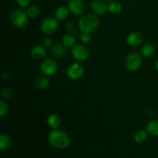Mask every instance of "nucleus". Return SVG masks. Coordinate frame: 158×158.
I'll list each match as a JSON object with an SVG mask.
<instances>
[{
	"mask_svg": "<svg viewBox=\"0 0 158 158\" xmlns=\"http://www.w3.org/2000/svg\"><path fill=\"white\" fill-rule=\"evenodd\" d=\"M48 139L52 147L60 150L67 148L70 145V138L67 133L59 129H52L49 133Z\"/></svg>",
	"mask_w": 158,
	"mask_h": 158,
	"instance_id": "nucleus-1",
	"label": "nucleus"
},
{
	"mask_svg": "<svg viewBox=\"0 0 158 158\" xmlns=\"http://www.w3.org/2000/svg\"><path fill=\"white\" fill-rule=\"evenodd\" d=\"M100 24L98 17L93 14L83 15L79 20V29L82 33H89L95 30Z\"/></svg>",
	"mask_w": 158,
	"mask_h": 158,
	"instance_id": "nucleus-2",
	"label": "nucleus"
},
{
	"mask_svg": "<svg viewBox=\"0 0 158 158\" xmlns=\"http://www.w3.org/2000/svg\"><path fill=\"white\" fill-rule=\"evenodd\" d=\"M29 16L27 13L23 9H15L12 11L10 15L11 23L15 27L18 29H23L26 27L29 22Z\"/></svg>",
	"mask_w": 158,
	"mask_h": 158,
	"instance_id": "nucleus-3",
	"label": "nucleus"
},
{
	"mask_svg": "<svg viewBox=\"0 0 158 158\" xmlns=\"http://www.w3.org/2000/svg\"><path fill=\"white\" fill-rule=\"evenodd\" d=\"M143 64V58L140 54L131 52L127 54L125 59V66L129 71H136L140 69Z\"/></svg>",
	"mask_w": 158,
	"mask_h": 158,
	"instance_id": "nucleus-4",
	"label": "nucleus"
},
{
	"mask_svg": "<svg viewBox=\"0 0 158 158\" xmlns=\"http://www.w3.org/2000/svg\"><path fill=\"white\" fill-rule=\"evenodd\" d=\"M59 26V20L56 17H47L41 23L40 29L46 35H50L56 32Z\"/></svg>",
	"mask_w": 158,
	"mask_h": 158,
	"instance_id": "nucleus-5",
	"label": "nucleus"
},
{
	"mask_svg": "<svg viewBox=\"0 0 158 158\" xmlns=\"http://www.w3.org/2000/svg\"><path fill=\"white\" fill-rule=\"evenodd\" d=\"M72 56L78 61L82 62L87 60L89 57V51L86 46L81 43H76L71 48Z\"/></svg>",
	"mask_w": 158,
	"mask_h": 158,
	"instance_id": "nucleus-6",
	"label": "nucleus"
},
{
	"mask_svg": "<svg viewBox=\"0 0 158 158\" xmlns=\"http://www.w3.org/2000/svg\"><path fill=\"white\" fill-rule=\"evenodd\" d=\"M58 70V64L56 60L47 58L43 60L40 64V71L44 75L52 76L56 74Z\"/></svg>",
	"mask_w": 158,
	"mask_h": 158,
	"instance_id": "nucleus-7",
	"label": "nucleus"
},
{
	"mask_svg": "<svg viewBox=\"0 0 158 158\" xmlns=\"http://www.w3.org/2000/svg\"><path fill=\"white\" fill-rule=\"evenodd\" d=\"M84 68L79 62L73 63L66 71V74L71 80H77L84 74Z\"/></svg>",
	"mask_w": 158,
	"mask_h": 158,
	"instance_id": "nucleus-8",
	"label": "nucleus"
},
{
	"mask_svg": "<svg viewBox=\"0 0 158 158\" xmlns=\"http://www.w3.org/2000/svg\"><path fill=\"white\" fill-rule=\"evenodd\" d=\"M68 9L72 14L79 15L84 11V3L82 0H69L68 2Z\"/></svg>",
	"mask_w": 158,
	"mask_h": 158,
	"instance_id": "nucleus-9",
	"label": "nucleus"
},
{
	"mask_svg": "<svg viewBox=\"0 0 158 158\" xmlns=\"http://www.w3.org/2000/svg\"><path fill=\"white\" fill-rule=\"evenodd\" d=\"M90 9L95 14L103 15L108 12V6L102 0H94L90 4Z\"/></svg>",
	"mask_w": 158,
	"mask_h": 158,
	"instance_id": "nucleus-10",
	"label": "nucleus"
},
{
	"mask_svg": "<svg viewBox=\"0 0 158 158\" xmlns=\"http://www.w3.org/2000/svg\"><path fill=\"white\" fill-rule=\"evenodd\" d=\"M47 54L46 48L42 45H35L32 46L30 50V55L35 60H42Z\"/></svg>",
	"mask_w": 158,
	"mask_h": 158,
	"instance_id": "nucleus-11",
	"label": "nucleus"
},
{
	"mask_svg": "<svg viewBox=\"0 0 158 158\" xmlns=\"http://www.w3.org/2000/svg\"><path fill=\"white\" fill-rule=\"evenodd\" d=\"M143 42V37L138 32H132L127 37V43L131 46H138Z\"/></svg>",
	"mask_w": 158,
	"mask_h": 158,
	"instance_id": "nucleus-12",
	"label": "nucleus"
},
{
	"mask_svg": "<svg viewBox=\"0 0 158 158\" xmlns=\"http://www.w3.org/2000/svg\"><path fill=\"white\" fill-rule=\"evenodd\" d=\"M51 54L56 58H63L67 54L66 47L63 43H56L51 47Z\"/></svg>",
	"mask_w": 158,
	"mask_h": 158,
	"instance_id": "nucleus-13",
	"label": "nucleus"
},
{
	"mask_svg": "<svg viewBox=\"0 0 158 158\" xmlns=\"http://www.w3.org/2000/svg\"><path fill=\"white\" fill-rule=\"evenodd\" d=\"M46 122H47V125L51 129H58L60 127V123H61V119L57 114L52 113V114H50L48 116L47 119H46Z\"/></svg>",
	"mask_w": 158,
	"mask_h": 158,
	"instance_id": "nucleus-14",
	"label": "nucleus"
},
{
	"mask_svg": "<svg viewBox=\"0 0 158 158\" xmlns=\"http://www.w3.org/2000/svg\"><path fill=\"white\" fill-rule=\"evenodd\" d=\"M34 85L38 89L44 90L49 88V85H50V81L46 77L42 76V77H39L35 79V81H34Z\"/></svg>",
	"mask_w": 158,
	"mask_h": 158,
	"instance_id": "nucleus-15",
	"label": "nucleus"
},
{
	"mask_svg": "<svg viewBox=\"0 0 158 158\" xmlns=\"http://www.w3.org/2000/svg\"><path fill=\"white\" fill-rule=\"evenodd\" d=\"M12 143V139L10 136L5 133H2L0 135V150L2 151L8 150L10 147Z\"/></svg>",
	"mask_w": 158,
	"mask_h": 158,
	"instance_id": "nucleus-16",
	"label": "nucleus"
},
{
	"mask_svg": "<svg viewBox=\"0 0 158 158\" xmlns=\"http://www.w3.org/2000/svg\"><path fill=\"white\" fill-rule=\"evenodd\" d=\"M146 130L154 136H158V119H153L147 124Z\"/></svg>",
	"mask_w": 158,
	"mask_h": 158,
	"instance_id": "nucleus-17",
	"label": "nucleus"
},
{
	"mask_svg": "<svg viewBox=\"0 0 158 158\" xmlns=\"http://www.w3.org/2000/svg\"><path fill=\"white\" fill-rule=\"evenodd\" d=\"M148 132L144 129H140L136 132L134 135V140L137 143H143L148 139Z\"/></svg>",
	"mask_w": 158,
	"mask_h": 158,
	"instance_id": "nucleus-18",
	"label": "nucleus"
},
{
	"mask_svg": "<svg viewBox=\"0 0 158 158\" xmlns=\"http://www.w3.org/2000/svg\"><path fill=\"white\" fill-rule=\"evenodd\" d=\"M69 10L66 6H60L56 10L55 17L58 20H65L69 16Z\"/></svg>",
	"mask_w": 158,
	"mask_h": 158,
	"instance_id": "nucleus-19",
	"label": "nucleus"
},
{
	"mask_svg": "<svg viewBox=\"0 0 158 158\" xmlns=\"http://www.w3.org/2000/svg\"><path fill=\"white\" fill-rule=\"evenodd\" d=\"M140 51H141L142 56L146 57H151L154 55V52H155V48L151 43H146L142 46Z\"/></svg>",
	"mask_w": 158,
	"mask_h": 158,
	"instance_id": "nucleus-20",
	"label": "nucleus"
},
{
	"mask_svg": "<svg viewBox=\"0 0 158 158\" xmlns=\"http://www.w3.org/2000/svg\"><path fill=\"white\" fill-rule=\"evenodd\" d=\"M122 10V5L118 2H111L108 5V12L113 15H117L119 14Z\"/></svg>",
	"mask_w": 158,
	"mask_h": 158,
	"instance_id": "nucleus-21",
	"label": "nucleus"
},
{
	"mask_svg": "<svg viewBox=\"0 0 158 158\" xmlns=\"http://www.w3.org/2000/svg\"><path fill=\"white\" fill-rule=\"evenodd\" d=\"M62 43L66 48H72L76 44L75 38L70 34H65L62 38Z\"/></svg>",
	"mask_w": 158,
	"mask_h": 158,
	"instance_id": "nucleus-22",
	"label": "nucleus"
},
{
	"mask_svg": "<svg viewBox=\"0 0 158 158\" xmlns=\"http://www.w3.org/2000/svg\"><path fill=\"white\" fill-rule=\"evenodd\" d=\"M28 16L30 18H35L40 14V9L36 6H30L28 7L27 11H26Z\"/></svg>",
	"mask_w": 158,
	"mask_h": 158,
	"instance_id": "nucleus-23",
	"label": "nucleus"
},
{
	"mask_svg": "<svg viewBox=\"0 0 158 158\" xmlns=\"http://www.w3.org/2000/svg\"><path fill=\"white\" fill-rule=\"evenodd\" d=\"M8 110H9V107L6 102L3 100L0 101V117H4L7 114Z\"/></svg>",
	"mask_w": 158,
	"mask_h": 158,
	"instance_id": "nucleus-24",
	"label": "nucleus"
},
{
	"mask_svg": "<svg viewBox=\"0 0 158 158\" xmlns=\"http://www.w3.org/2000/svg\"><path fill=\"white\" fill-rule=\"evenodd\" d=\"M43 46H45V47H52L53 45H52V43H53V40H52V39L50 37H46L43 38Z\"/></svg>",
	"mask_w": 158,
	"mask_h": 158,
	"instance_id": "nucleus-25",
	"label": "nucleus"
},
{
	"mask_svg": "<svg viewBox=\"0 0 158 158\" xmlns=\"http://www.w3.org/2000/svg\"><path fill=\"white\" fill-rule=\"evenodd\" d=\"M90 40L91 36L89 33H82V34L80 35V40H81L83 43H89Z\"/></svg>",
	"mask_w": 158,
	"mask_h": 158,
	"instance_id": "nucleus-26",
	"label": "nucleus"
},
{
	"mask_svg": "<svg viewBox=\"0 0 158 158\" xmlns=\"http://www.w3.org/2000/svg\"><path fill=\"white\" fill-rule=\"evenodd\" d=\"M19 6L22 8H27L30 6L31 0H15Z\"/></svg>",
	"mask_w": 158,
	"mask_h": 158,
	"instance_id": "nucleus-27",
	"label": "nucleus"
},
{
	"mask_svg": "<svg viewBox=\"0 0 158 158\" xmlns=\"http://www.w3.org/2000/svg\"><path fill=\"white\" fill-rule=\"evenodd\" d=\"M12 94V91H11L10 88H5L2 91V96L4 99H8L9 96Z\"/></svg>",
	"mask_w": 158,
	"mask_h": 158,
	"instance_id": "nucleus-28",
	"label": "nucleus"
},
{
	"mask_svg": "<svg viewBox=\"0 0 158 158\" xmlns=\"http://www.w3.org/2000/svg\"><path fill=\"white\" fill-rule=\"evenodd\" d=\"M66 27L68 29H71L73 27V23H71V22H67V23H66Z\"/></svg>",
	"mask_w": 158,
	"mask_h": 158,
	"instance_id": "nucleus-29",
	"label": "nucleus"
},
{
	"mask_svg": "<svg viewBox=\"0 0 158 158\" xmlns=\"http://www.w3.org/2000/svg\"><path fill=\"white\" fill-rule=\"evenodd\" d=\"M9 77V73H7V72H6V73H4V74H3V78L4 79H8Z\"/></svg>",
	"mask_w": 158,
	"mask_h": 158,
	"instance_id": "nucleus-30",
	"label": "nucleus"
},
{
	"mask_svg": "<svg viewBox=\"0 0 158 158\" xmlns=\"http://www.w3.org/2000/svg\"><path fill=\"white\" fill-rule=\"evenodd\" d=\"M155 68H156V70H157V71H158V58L155 62Z\"/></svg>",
	"mask_w": 158,
	"mask_h": 158,
	"instance_id": "nucleus-31",
	"label": "nucleus"
},
{
	"mask_svg": "<svg viewBox=\"0 0 158 158\" xmlns=\"http://www.w3.org/2000/svg\"><path fill=\"white\" fill-rule=\"evenodd\" d=\"M106 1H108V2H114V1H115V0H106Z\"/></svg>",
	"mask_w": 158,
	"mask_h": 158,
	"instance_id": "nucleus-32",
	"label": "nucleus"
}]
</instances>
